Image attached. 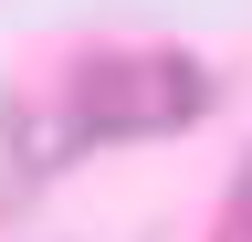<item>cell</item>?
<instances>
[{
    "label": "cell",
    "mask_w": 252,
    "mask_h": 242,
    "mask_svg": "<svg viewBox=\"0 0 252 242\" xmlns=\"http://www.w3.org/2000/svg\"><path fill=\"white\" fill-rule=\"evenodd\" d=\"M210 105V74L189 64V53H105V64L74 74V127L63 147H94V137H158V127H189V116Z\"/></svg>",
    "instance_id": "cell-1"
}]
</instances>
